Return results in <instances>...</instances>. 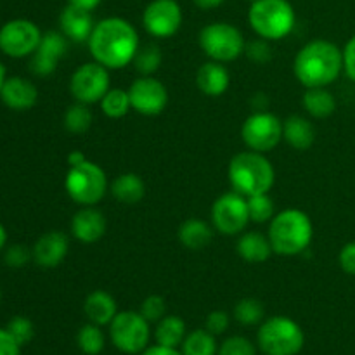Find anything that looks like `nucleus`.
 <instances>
[{"mask_svg": "<svg viewBox=\"0 0 355 355\" xmlns=\"http://www.w3.org/2000/svg\"><path fill=\"white\" fill-rule=\"evenodd\" d=\"M166 312V304L165 298L159 297V295H151V297L146 298L141 305V314L144 315L146 321L149 322H158L165 318Z\"/></svg>", "mask_w": 355, "mask_h": 355, "instance_id": "obj_38", "label": "nucleus"}, {"mask_svg": "<svg viewBox=\"0 0 355 355\" xmlns=\"http://www.w3.org/2000/svg\"><path fill=\"white\" fill-rule=\"evenodd\" d=\"M6 243H7V231L2 224H0V252L6 248Z\"/></svg>", "mask_w": 355, "mask_h": 355, "instance_id": "obj_49", "label": "nucleus"}, {"mask_svg": "<svg viewBox=\"0 0 355 355\" xmlns=\"http://www.w3.org/2000/svg\"><path fill=\"white\" fill-rule=\"evenodd\" d=\"M227 177L232 191L243 194L245 198L269 193L276 182L272 163L263 156V153L252 151V149L238 153L231 159Z\"/></svg>", "mask_w": 355, "mask_h": 355, "instance_id": "obj_3", "label": "nucleus"}, {"mask_svg": "<svg viewBox=\"0 0 355 355\" xmlns=\"http://www.w3.org/2000/svg\"><path fill=\"white\" fill-rule=\"evenodd\" d=\"M59 26H61V33L68 40L80 44V42H89L96 23L90 10L78 9L68 3L59 16Z\"/></svg>", "mask_w": 355, "mask_h": 355, "instance_id": "obj_20", "label": "nucleus"}, {"mask_svg": "<svg viewBox=\"0 0 355 355\" xmlns=\"http://www.w3.org/2000/svg\"><path fill=\"white\" fill-rule=\"evenodd\" d=\"M6 329L10 333V336H12L21 347L30 343L35 336L33 322H31L28 318H23V315H16V318L10 319Z\"/></svg>", "mask_w": 355, "mask_h": 355, "instance_id": "obj_36", "label": "nucleus"}, {"mask_svg": "<svg viewBox=\"0 0 355 355\" xmlns=\"http://www.w3.org/2000/svg\"><path fill=\"white\" fill-rule=\"evenodd\" d=\"M31 257H33V253H31L26 246L14 245L10 246V248H7L3 259H6V263L9 267H23L26 266L28 260H30Z\"/></svg>", "mask_w": 355, "mask_h": 355, "instance_id": "obj_39", "label": "nucleus"}, {"mask_svg": "<svg viewBox=\"0 0 355 355\" xmlns=\"http://www.w3.org/2000/svg\"><path fill=\"white\" fill-rule=\"evenodd\" d=\"M110 336L113 345L123 354H141L148 349L149 321H146L141 312L125 311L118 312L110 322Z\"/></svg>", "mask_w": 355, "mask_h": 355, "instance_id": "obj_9", "label": "nucleus"}, {"mask_svg": "<svg viewBox=\"0 0 355 355\" xmlns=\"http://www.w3.org/2000/svg\"><path fill=\"white\" fill-rule=\"evenodd\" d=\"M132 110L144 116H156L168 104V90L165 83L155 76H141L128 89Z\"/></svg>", "mask_w": 355, "mask_h": 355, "instance_id": "obj_15", "label": "nucleus"}, {"mask_svg": "<svg viewBox=\"0 0 355 355\" xmlns=\"http://www.w3.org/2000/svg\"><path fill=\"white\" fill-rule=\"evenodd\" d=\"M89 51L94 61L107 69L125 68L139 51L137 30L123 17H106L96 23L89 38Z\"/></svg>", "mask_w": 355, "mask_h": 355, "instance_id": "obj_1", "label": "nucleus"}, {"mask_svg": "<svg viewBox=\"0 0 355 355\" xmlns=\"http://www.w3.org/2000/svg\"><path fill=\"white\" fill-rule=\"evenodd\" d=\"M338 263L340 267H342L343 272L355 277V241L347 243V245L340 250Z\"/></svg>", "mask_w": 355, "mask_h": 355, "instance_id": "obj_42", "label": "nucleus"}, {"mask_svg": "<svg viewBox=\"0 0 355 355\" xmlns=\"http://www.w3.org/2000/svg\"><path fill=\"white\" fill-rule=\"evenodd\" d=\"M229 314L224 311H214L208 314L207 318V331H210L211 335H222V333L227 331L229 328Z\"/></svg>", "mask_w": 355, "mask_h": 355, "instance_id": "obj_41", "label": "nucleus"}, {"mask_svg": "<svg viewBox=\"0 0 355 355\" xmlns=\"http://www.w3.org/2000/svg\"><path fill=\"white\" fill-rule=\"evenodd\" d=\"M21 345L10 336L7 329L0 328V355H19Z\"/></svg>", "mask_w": 355, "mask_h": 355, "instance_id": "obj_44", "label": "nucleus"}, {"mask_svg": "<svg viewBox=\"0 0 355 355\" xmlns=\"http://www.w3.org/2000/svg\"><path fill=\"white\" fill-rule=\"evenodd\" d=\"M0 298H2V293H0Z\"/></svg>", "mask_w": 355, "mask_h": 355, "instance_id": "obj_51", "label": "nucleus"}, {"mask_svg": "<svg viewBox=\"0 0 355 355\" xmlns=\"http://www.w3.org/2000/svg\"><path fill=\"white\" fill-rule=\"evenodd\" d=\"M42 40V31L33 21L12 19L0 28V51L9 58L33 55Z\"/></svg>", "mask_w": 355, "mask_h": 355, "instance_id": "obj_13", "label": "nucleus"}, {"mask_svg": "<svg viewBox=\"0 0 355 355\" xmlns=\"http://www.w3.org/2000/svg\"><path fill=\"white\" fill-rule=\"evenodd\" d=\"M343 69H345L347 76L355 83V35L350 37L343 49Z\"/></svg>", "mask_w": 355, "mask_h": 355, "instance_id": "obj_43", "label": "nucleus"}, {"mask_svg": "<svg viewBox=\"0 0 355 355\" xmlns=\"http://www.w3.org/2000/svg\"><path fill=\"white\" fill-rule=\"evenodd\" d=\"M217 355H257V350L245 336H231L222 343Z\"/></svg>", "mask_w": 355, "mask_h": 355, "instance_id": "obj_37", "label": "nucleus"}, {"mask_svg": "<svg viewBox=\"0 0 355 355\" xmlns=\"http://www.w3.org/2000/svg\"><path fill=\"white\" fill-rule=\"evenodd\" d=\"M64 187L68 196L82 207H94L107 191V177L97 163L85 162L69 166Z\"/></svg>", "mask_w": 355, "mask_h": 355, "instance_id": "obj_6", "label": "nucleus"}, {"mask_svg": "<svg viewBox=\"0 0 355 355\" xmlns=\"http://www.w3.org/2000/svg\"><path fill=\"white\" fill-rule=\"evenodd\" d=\"M111 194L123 205H137L146 194V184L137 173H121L111 182Z\"/></svg>", "mask_w": 355, "mask_h": 355, "instance_id": "obj_25", "label": "nucleus"}, {"mask_svg": "<svg viewBox=\"0 0 355 355\" xmlns=\"http://www.w3.org/2000/svg\"><path fill=\"white\" fill-rule=\"evenodd\" d=\"M68 51V38L61 31H47L42 35L37 51L31 58V71L37 76H49L55 71L59 61Z\"/></svg>", "mask_w": 355, "mask_h": 355, "instance_id": "obj_16", "label": "nucleus"}, {"mask_svg": "<svg viewBox=\"0 0 355 355\" xmlns=\"http://www.w3.org/2000/svg\"><path fill=\"white\" fill-rule=\"evenodd\" d=\"M304 343L300 326L284 315L267 319L259 329V347L266 355H297Z\"/></svg>", "mask_w": 355, "mask_h": 355, "instance_id": "obj_7", "label": "nucleus"}, {"mask_svg": "<svg viewBox=\"0 0 355 355\" xmlns=\"http://www.w3.org/2000/svg\"><path fill=\"white\" fill-rule=\"evenodd\" d=\"M155 338L158 345L177 349L186 338V322L177 315H165L156 326Z\"/></svg>", "mask_w": 355, "mask_h": 355, "instance_id": "obj_28", "label": "nucleus"}, {"mask_svg": "<svg viewBox=\"0 0 355 355\" xmlns=\"http://www.w3.org/2000/svg\"><path fill=\"white\" fill-rule=\"evenodd\" d=\"M0 99L9 110L28 111L37 104L38 90L30 80L21 78V76H10L3 82Z\"/></svg>", "mask_w": 355, "mask_h": 355, "instance_id": "obj_19", "label": "nucleus"}, {"mask_svg": "<svg viewBox=\"0 0 355 355\" xmlns=\"http://www.w3.org/2000/svg\"><path fill=\"white\" fill-rule=\"evenodd\" d=\"M83 312L90 322L97 326H106L118 314L116 302L107 291L96 290L83 302Z\"/></svg>", "mask_w": 355, "mask_h": 355, "instance_id": "obj_23", "label": "nucleus"}, {"mask_svg": "<svg viewBox=\"0 0 355 355\" xmlns=\"http://www.w3.org/2000/svg\"><path fill=\"white\" fill-rule=\"evenodd\" d=\"M163 55L159 51L158 45L149 44L144 47H139L137 54L134 58V66L142 76H153V73L158 71V68L162 66Z\"/></svg>", "mask_w": 355, "mask_h": 355, "instance_id": "obj_33", "label": "nucleus"}, {"mask_svg": "<svg viewBox=\"0 0 355 355\" xmlns=\"http://www.w3.org/2000/svg\"><path fill=\"white\" fill-rule=\"evenodd\" d=\"M246 203H248L250 220L257 222V224L272 220L274 215H276V207H274V201L269 196V193L248 196L246 198Z\"/></svg>", "mask_w": 355, "mask_h": 355, "instance_id": "obj_34", "label": "nucleus"}, {"mask_svg": "<svg viewBox=\"0 0 355 355\" xmlns=\"http://www.w3.org/2000/svg\"><path fill=\"white\" fill-rule=\"evenodd\" d=\"M142 24L151 37H173L182 26V9L177 0H153L146 6Z\"/></svg>", "mask_w": 355, "mask_h": 355, "instance_id": "obj_14", "label": "nucleus"}, {"mask_svg": "<svg viewBox=\"0 0 355 355\" xmlns=\"http://www.w3.org/2000/svg\"><path fill=\"white\" fill-rule=\"evenodd\" d=\"M200 47L211 61L231 62L245 52L241 31L229 23H211L200 31Z\"/></svg>", "mask_w": 355, "mask_h": 355, "instance_id": "obj_8", "label": "nucleus"}, {"mask_svg": "<svg viewBox=\"0 0 355 355\" xmlns=\"http://www.w3.org/2000/svg\"><path fill=\"white\" fill-rule=\"evenodd\" d=\"M252 2H255V0H252Z\"/></svg>", "mask_w": 355, "mask_h": 355, "instance_id": "obj_52", "label": "nucleus"}, {"mask_svg": "<svg viewBox=\"0 0 355 355\" xmlns=\"http://www.w3.org/2000/svg\"><path fill=\"white\" fill-rule=\"evenodd\" d=\"M94 121V114L89 104L76 103L64 113V128L71 134H85Z\"/></svg>", "mask_w": 355, "mask_h": 355, "instance_id": "obj_31", "label": "nucleus"}, {"mask_svg": "<svg viewBox=\"0 0 355 355\" xmlns=\"http://www.w3.org/2000/svg\"><path fill=\"white\" fill-rule=\"evenodd\" d=\"M211 222H214L215 231H218L220 234H241L250 222L246 198L236 191L222 194L211 207Z\"/></svg>", "mask_w": 355, "mask_h": 355, "instance_id": "obj_12", "label": "nucleus"}, {"mask_svg": "<svg viewBox=\"0 0 355 355\" xmlns=\"http://www.w3.org/2000/svg\"><path fill=\"white\" fill-rule=\"evenodd\" d=\"M238 253L245 262L262 263L270 259L274 250L269 241V236H263L260 234V232L252 231V232H245V234L239 238Z\"/></svg>", "mask_w": 355, "mask_h": 355, "instance_id": "obj_24", "label": "nucleus"}, {"mask_svg": "<svg viewBox=\"0 0 355 355\" xmlns=\"http://www.w3.org/2000/svg\"><path fill=\"white\" fill-rule=\"evenodd\" d=\"M107 90H110V69L96 61L76 68L69 80V92L76 103H101Z\"/></svg>", "mask_w": 355, "mask_h": 355, "instance_id": "obj_11", "label": "nucleus"}, {"mask_svg": "<svg viewBox=\"0 0 355 355\" xmlns=\"http://www.w3.org/2000/svg\"><path fill=\"white\" fill-rule=\"evenodd\" d=\"M241 139L248 149L266 155L283 141V121L269 111H257L243 123Z\"/></svg>", "mask_w": 355, "mask_h": 355, "instance_id": "obj_10", "label": "nucleus"}, {"mask_svg": "<svg viewBox=\"0 0 355 355\" xmlns=\"http://www.w3.org/2000/svg\"><path fill=\"white\" fill-rule=\"evenodd\" d=\"M85 159H87V158H85V156H83L80 151H73V153H69V155H68V163H69V166L78 165V163L85 162Z\"/></svg>", "mask_w": 355, "mask_h": 355, "instance_id": "obj_48", "label": "nucleus"}, {"mask_svg": "<svg viewBox=\"0 0 355 355\" xmlns=\"http://www.w3.org/2000/svg\"><path fill=\"white\" fill-rule=\"evenodd\" d=\"M215 335L207 329H196L189 333L182 342V355H217Z\"/></svg>", "mask_w": 355, "mask_h": 355, "instance_id": "obj_29", "label": "nucleus"}, {"mask_svg": "<svg viewBox=\"0 0 355 355\" xmlns=\"http://www.w3.org/2000/svg\"><path fill=\"white\" fill-rule=\"evenodd\" d=\"M234 318L243 326L259 324L263 319V305L257 298H243L236 304Z\"/></svg>", "mask_w": 355, "mask_h": 355, "instance_id": "obj_35", "label": "nucleus"}, {"mask_svg": "<svg viewBox=\"0 0 355 355\" xmlns=\"http://www.w3.org/2000/svg\"><path fill=\"white\" fill-rule=\"evenodd\" d=\"M231 83V75L224 62L208 61L200 66L196 73V85L201 94L208 97H218L229 89Z\"/></svg>", "mask_w": 355, "mask_h": 355, "instance_id": "obj_21", "label": "nucleus"}, {"mask_svg": "<svg viewBox=\"0 0 355 355\" xmlns=\"http://www.w3.org/2000/svg\"><path fill=\"white\" fill-rule=\"evenodd\" d=\"M283 139L293 149L307 151L315 142V128L307 118L293 114L283 121Z\"/></svg>", "mask_w": 355, "mask_h": 355, "instance_id": "obj_22", "label": "nucleus"}, {"mask_svg": "<svg viewBox=\"0 0 355 355\" xmlns=\"http://www.w3.org/2000/svg\"><path fill=\"white\" fill-rule=\"evenodd\" d=\"M298 82L307 89L328 87L343 71V51L329 40H312L298 51L293 62Z\"/></svg>", "mask_w": 355, "mask_h": 355, "instance_id": "obj_2", "label": "nucleus"}, {"mask_svg": "<svg viewBox=\"0 0 355 355\" xmlns=\"http://www.w3.org/2000/svg\"><path fill=\"white\" fill-rule=\"evenodd\" d=\"M141 355H182L177 349H170V347H163L156 343L155 347H148Z\"/></svg>", "mask_w": 355, "mask_h": 355, "instance_id": "obj_45", "label": "nucleus"}, {"mask_svg": "<svg viewBox=\"0 0 355 355\" xmlns=\"http://www.w3.org/2000/svg\"><path fill=\"white\" fill-rule=\"evenodd\" d=\"M211 238H214L211 227L200 218H187L179 227V241L187 250H194V252L203 250L205 246L210 245Z\"/></svg>", "mask_w": 355, "mask_h": 355, "instance_id": "obj_26", "label": "nucleus"}, {"mask_svg": "<svg viewBox=\"0 0 355 355\" xmlns=\"http://www.w3.org/2000/svg\"><path fill=\"white\" fill-rule=\"evenodd\" d=\"M302 104L312 118H319V120L331 116L336 110L335 96L326 87L307 89V92L302 97Z\"/></svg>", "mask_w": 355, "mask_h": 355, "instance_id": "obj_27", "label": "nucleus"}, {"mask_svg": "<svg viewBox=\"0 0 355 355\" xmlns=\"http://www.w3.org/2000/svg\"><path fill=\"white\" fill-rule=\"evenodd\" d=\"M101 110L106 114L107 118H123L128 111L132 110L130 96H128V90L123 89H110L106 92V96L101 99Z\"/></svg>", "mask_w": 355, "mask_h": 355, "instance_id": "obj_30", "label": "nucleus"}, {"mask_svg": "<svg viewBox=\"0 0 355 355\" xmlns=\"http://www.w3.org/2000/svg\"><path fill=\"white\" fill-rule=\"evenodd\" d=\"M245 52L255 62H267L270 59V47L266 38H259V40H253L250 44H246Z\"/></svg>", "mask_w": 355, "mask_h": 355, "instance_id": "obj_40", "label": "nucleus"}, {"mask_svg": "<svg viewBox=\"0 0 355 355\" xmlns=\"http://www.w3.org/2000/svg\"><path fill=\"white\" fill-rule=\"evenodd\" d=\"M269 241L274 253L283 257H295L309 248L314 236L311 217L298 208L283 210L270 220Z\"/></svg>", "mask_w": 355, "mask_h": 355, "instance_id": "obj_4", "label": "nucleus"}, {"mask_svg": "<svg viewBox=\"0 0 355 355\" xmlns=\"http://www.w3.org/2000/svg\"><path fill=\"white\" fill-rule=\"evenodd\" d=\"M76 343H78V349L83 354L99 355L104 350L106 340H104V335L99 326L90 322V324H85L83 328H80L78 335H76Z\"/></svg>", "mask_w": 355, "mask_h": 355, "instance_id": "obj_32", "label": "nucleus"}, {"mask_svg": "<svg viewBox=\"0 0 355 355\" xmlns=\"http://www.w3.org/2000/svg\"><path fill=\"white\" fill-rule=\"evenodd\" d=\"M106 217L103 211L94 207H83L82 210L76 211L71 220V234L85 245L99 241L106 234Z\"/></svg>", "mask_w": 355, "mask_h": 355, "instance_id": "obj_18", "label": "nucleus"}, {"mask_svg": "<svg viewBox=\"0 0 355 355\" xmlns=\"http://www.w3.org/2000/svg\"><path fill=\"white\" fill-rule=\"evenodd\" d=\"M193 2L194 6L200 7V9L210 10V9H217V7H220L225 0H193Z\"/></svg>", "mask_w": 355, "mask_h": 355, "instance_id": "obj_47", "label": "nucleus"}, {"mask_svg": "<svg viewBox=\"0 0 355 355\" xmlns=\"http://www.w3.org/2000/svg\"><path fill=\"white\" fill-rule=\"evenodd\" d=\"M101 2H103V0H68L69 6H75L83 10H90V12H92L96 7H99Z\"/></svg>", "mask_w": 355, "mask_h": 355, "instance_id": "obj_46", "label": "nucleus"}, {"mask_svg": "<svg viewBox=\"0 0 355 355\" xmlns=\"http://www.w3.org/2000/svg\"><path fill=\"white\" fill-rule=\"evenodd\" d=\"M3 82H6V71H3V66L2 62H0V92H2Z\"/></svg>", "mask_w": 355, "mask_h": 355, "instance_id": "obj_50", "label": "nucleus"}, {"mask_svg": "<svg viewBox=\"0 0 355 355\" xmlns=\"http://www.w3.org/2000/svg\"><path fill=\"white\" fill-rule=\"evenodd\" d=\"M252 30L266 40H281L295 26V9L288 0H255L248 10Z\"/></svg>", "mask_w": 355, "mask_h": 355, "instance_id": "obj_5", "label": "nucleus"}, {"mask_svg": "<svg viewBox=\"0 0 355 355\" xmlns=\"http://www.w3.org/2000/svg\"><path fill=\"white\" fill-rule=\"evenodd\" d=\"M68 250V236L61 231H51L38 238L31 253H33V260L38 266L51 269V267H58L66 259Z\"/></svg>", "mask_w": 355, "mask_h": 355, "instance_id": "obj_17", "label": "nucleus"}]
</instances>
